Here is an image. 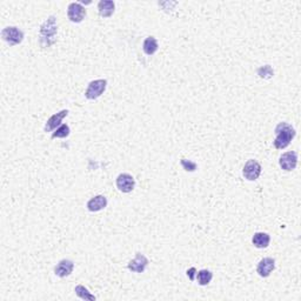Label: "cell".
Instances as JSON below:
<instances>
[{"label":"cell","instance_id":"obj_1","mask_svg":"<svg viewBox=\"0 0 301 301\" xmlns=\"http://www.w3.org/2000/svg\"><path fill=\"white\" fill-rule=\"evenodd\" d=\"M275 132V139L273 143L277 150H283V148L288 147L291 145L292 140L297 136L294 127L289 125L288 123H280L278 124L277 127L274 129Z\"/></svg>","mask_w":301,"mask_h":301},{"label":"cell","instance_id":"obj_2","mask_svg":"<svg viewBox=\"0 0 301 301\" xmlns=\"http://www.w3.org/2000/svg\"><path fill=\"white\" fill-rule=\"evenodd\" d=\"M58 33V26L55 17H50L47 20L44 21V24L40 26V32H39V43L41 47H50L51 45L55 43V36Z\"/></svg>","mask_w":301,"mask_h":301},{"label":"cell","instance_id":"obj_3","mask_svg":"<svg viewBox=\"0 0 301 301\" xmlns=\"http://www.w3.org/2000/svg\"><path fill=\"white\" fill-rule=\"evenodd\" d=\"M0 35H1L2 40L10 46H16V45L21 44L24 40V32L16 26L5 27V29H2Z\"/></svg>","mask_w":301,"mask_h":301},{"label":"cell","instance_id":"obj_4","mask_svg":"<svg viewBox=\"0 0 301 301\" xmlns=\"http://www.w3.org/2000/svg\"><path fill=\"white\" fill-rule=\"evenodd\" d=\"M106 87H107V80L106 79L92 80L85 91V98L89 100L98 99L106 91Z\"/></svg>","mask_w":301,"mask_h":301},{"label":"cell","instance_id":"obj_5","mask_svg":"<svg viewBox=\"0 0 301 301\" xmlns=\"http://www.w3.org/2000/svg\"><path fill=\"white\" fill-rule=\"evenodd\" d=\"M87 15L86 8L81 5V2H71L67 8V17H69L70 21L79 24L85 19Z\"/></svg>","mask_w":301,"mask_h":301},{"label":"cell","instance_id":"obj_6","mask_svg":"<svg viewBox=\"0 0 301 301\" xmlns=\"http://www.w3.org/2000/svg\"><path fill=\"white\" fill-rule=\"evenodd\" d=\"M261 165L259 164L257 160L251 159L246 162L243 168V174L245 177V179L248 180V181H255V180L259 179L261 174Z\"/></svg>","mask_w":301,"mask_h":301},{"label":"cell","instance_id":"obj_7","mask_svg":"<svg viewBox=\"0 0 301 301\" xmlns=\"http://www.w3.org/2000/svg\"><path fill=\"white\" fill-rule=\"evenodd\" d=\"M117 188L123 193H131L136 187V180L128 173H120L115 180Z\"/></svg>","mask_w":301,"mask_h":301},{"label":"cell","instance_id":"obj_8","mask_svg":"<svg viewBox=\"0 0 301 301\" xmlns=\"http://www.w3.org/2000/svg\"><path fill=\"white\" fill-rule=\"evenodd\" d=\"M279 165L281 170L286 171V172H292L297 168L298 165V153L295 151L286 152L279 159Z\"/></svg>","mask_w":301,"mask_h":301},{"label":"cell","instance_id":"obj_9","mask_svg":"<svg viewBox=\"0 0 301 301\" xmlns=\"http://www.w3.org/2000/svg\"><path fill=\"white\" fill-rule=\"evenodd\" d=\"M67 115H69V109H61L58 113L53 114L52 117L47 120L46 124H45L44 131L46 132V133L47 132H54L55 129L61 125V122H63L64 118H66Z\"/></svg>","mask_w":301,"mask_h":301},{"label":"cell","instance_id":"obj_10","mask_svg":"<svg viewBox=\"0 0 301 301\" xmlns=\"http://www.w3.org/2000/svg\"><path fill=\"white\" fill-rule=\"evenodd\" d=\"M275 269V260L273 258H263L257 266V273L261 278H268Z\"/></svg>","mask_w":301,"mask_h":301},{"label":"cell","instance_id":"obj_11","mask_svg":"<svg viewBox=\"0 0 301 301\" xmlns=\"http://www.w3.org/2000/svg\"><path fill=\"white\" fill-rule=\"evenodd\" d=\"M147 265H148V259L143 254H142V253H137L133 260H131L128 263L127 268L131 272L138 273V274H139V273L145 272Z\"/></svg>","mask_w":301,"mask_h":301},{"label":"cell","instance_id":"obj_12","mask_svg":"<svg viewBox=\"0 0 301 301\" xmlns=\"http://www.w3.org/2000/svg\"><path fill=\"white\" fill-rule=\"evenodd\" d=\"M73 269H74V263L70 259H63L54 267V274L59 278H66L72 274Z\"/></svg>","mask_w":301,"mask_h":301},{"label":"cell","instance_id":"obj_13","mask_svg":"<svg viewBox=\"0 0 301 301\" xmlns=\"http://www.w3.org/2000/svg\"><path fill=\"white\" fill-rule=\"evenodd\" d=\"M107 198L105 195H95L87 201L86 207L89 212H99L107 207Z\"/></svg>","mask_w":301,"mask_h":301},{"label":"cell","instance_id":"obj_14","mask_svg":"<svg viewBox=\"0 0 301 301\" xmlns=\"http://www.w3.org/2000/svg\"><path fill=\"white\" fill-rule=\"evenodd\" d=\"M115 10V4L112 0H101L98 4V12L101 18H109L113 16Z\"/></svg>","mask_w":301,"mask_h":301},{"label":"cell","instance_id":"obj_15","mask_svg":"<svg viewBox=\"0 0 301 301\" xmlns=\"http://www.w3.org/2000/svg\"><path fill=\"white\" fill-rule=\"evenodd\" d=\"M269 243H271V237L265 232L254 233L252 238V244L254 245V247L260 249L267 248L269 246Z\"/></svg>","mask_w":301,"mask_h":301},{"label":"cell","instance_id":"obj_16","mask_svg":"<svg viewBox=\"0 0 301 301\" xmlns=\"http://www.w3.org/2000/svg\"><path fill=\"white\" fill-rule=\"evenodd\" d=\"M142 50H143V52H145V54L153 55L154 53L159 50L158 40H157L154 36H147V38L143 40Z\"/></svg>","mask_w":301,"mask_h":301},{"label":"cell","instance_id":"obj_17","mask_svg":"<svg viewBox=\"0 0 301 301\" xmlns=\"http://www.w3.org/2000/svg\"><path fill=\"white\" fill-rule=\"evenodd\" d=\"M196 281L200 286H207L210 285V283L213 279V273L210 269H200L199 272H196Z\"/></svg>","mask_w":301,"mask_h":301},{"label":"cell","instance_id":"obj_18","mask_svg":"<svg viewBox=\"0 0 301 301\" xmlns=\"http://www.w3.org/2000/svg\"><path fill=\"white\" fill-rule=\"evenodd\" d=\"M74 292H75V294H77L78 297H79L80 299H83V300H89V301H95V300H97V298H95L94 295L92 294L91 292H89V289H87L86 287L83 286V285L75 286Z\"/></svg>","mask_w":301,"mask_h":301},{"label":"cell","instance_id":"obj_19","mask_svg":"<svg viewBox=\"0 0 301 301\" xmlns=\"http://www.w3.org/2000/svg\"><path fill=\"white\" fill-rule=\"evenodd\" d=\"M70 133H71L70 126L67 124H61L52 133V139H55V138H67L70 136Z\"/></svg>","mask_w":301,"mask_h":301},{"label":"cell","instance_id":"obj_20","mask_svg":"<svg viewBox=\"0 0 301 301\" xmlns=\"http://www.w3.org/2000/svg\"><path fill=\"white\" fill-rule=\"evenodd\" d=\"M257 73L261 79H271L274 75V71H273L271 65H265V66L259 67Z\"/></svg>","mask_w":301,"mask_h":301},{"label":"cell","instance_id":"obj_21","mask_svg":"<svg viewBox=\"0 0 301 301\" xmlns=\"http://www.w3.org/2000/svg\"><path fill=\"white\" fill-rule=\"evenodd\" d=\"M180 164H181L184 170L187 171V172H194V171H196V168H198V165H196L195 162L187 159H181L180 160Z\"/></svg>","mask_w":301,"mask_h":301},{"label":"cell","instance_id":"obj_22","mask_svg":"<svg viewBox=\"0 0 301 301\" xmlns=\"http://www.w3.org/2000/svg\"><path fill=\"white\" fill-rule=\"evenodd\" d=\"M194 274H196V269L194 268V267H192V268H190L187 271V277L190 278V280H194L195 279V277H194Z\"/></svg>","mask_w":301,"mask_h":301}]
</instances>
